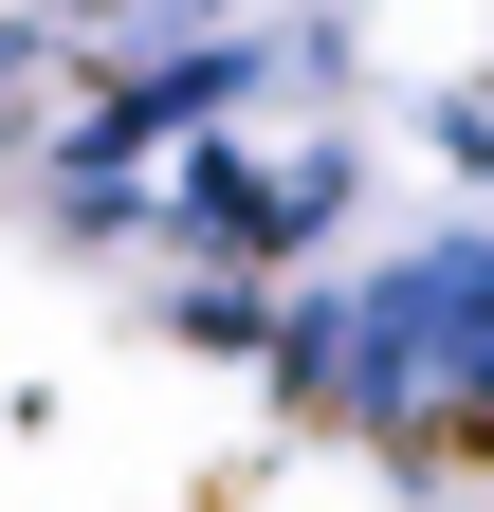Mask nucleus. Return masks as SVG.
Segmentation results:
<instances>
[{"instance_id": "f257e3e1", "label": "nucleus", "mask_w": 494, "mask_h": 512, "mask_svg": "<svg viewBox=\"0 0 494 512\" xmlns=\"http://www.w3.org/2000/svg\"><path fill=\"white\" fill-rule=\"evenodd\" d=\"M74 92H92L74 19H37V0H19V19H0V165H37V128L74 110Z\"/></svg>"}]
</instances>
